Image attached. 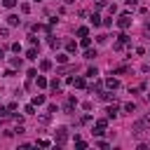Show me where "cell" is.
Masks as SVG:
<instances>
[{"label": "cell", "instance_id": "cell-33", "mask_svg": "<svg viewBox=\"0 0 150 150\" xmlns=\"http://www.w3.org/2000/svg\"><path fill=\"white\" fill-rule=\"evenodd\" d=\"M14 134H19V136H21V134H26V129H23V127H21V124H19V127H16V129H14Z\"/></svg>", "mask_w": 150, "mask_h": 150}, {"label": "cell", "instance_id": "cell-23", "mask_svg": "<svg viewBox=\"0 0 150 150\" xmlns=\"http://www.w3.org/2000/svg\"><path fill=\"white\" fill-rule=\"evenodd\" d=\"M49 87H52V89H54V91H59V87H61V82H59V80H56V77H54V80H52V82H49Z\"/></svg>", "mask_w": 150, "mask_h": 150}, {"label": "cell", "instance_id": "cell-18", "mask_svg": "<svg viewBox=\"0 0 150 150\" xmlns=\"http://www.w3.org/2000/svg\"><path fill=\"white\" fill-rule=\"evenodd\" d=\"M80 45H82V47H89V45H91V38H89V35L80 38Z\"/></svg>", "mask_w": 150, "mask_h": 150}, {"label": "cell", "instance_id": "cell-10", "mask_svg": "<svg viewBox=\"0 0 150 150\" xmlns=\"http://www.w3.org/2000/svg\"><path fill=\"white\" fill-rule=\"evenodd\" d=\"M38 87H40V89L49 87V82H47V77H45V75H38Z\"/></svg>", "mask_w": 150, "mask_h": 150}, {"label": "cell", "instance_id": "cell-35", "mask_svg": "<svg viewBox=\"0 0 150 150\" xmlns=\"http://www.w3.org/2000/svg\"><path fill=\"white\" fill-rule=\"evenodd\" d=\"M105 2H108V0H96V5H98V7H103Z\"/></svg>", "mask_w": 150, "mask_h": 150}, {"label": "cell", "instance_id": "cell-14", "mask_svg": "<svg viewBox=\"0 0 150 150\" xmlns=\"http://www.w3.org/2000/svg\"><path fill=\"white\" fill-rule=\"evenodd\" d=\"M66 49H68L70 54H73V52H77V45H75V40H68V42H66Z\"/></svg>", "mask_w": 150, "mask_h": 150}, {"label": "cell", "instance_id": "cell-7", "mask_svg": "<svg viewBox=\"0 0 150 150\" xmlns=\"http://www.w3.org/2000/svg\"><path fill=\"white\" fill-rule=\"evenodd\" d=\"M105 87H108V89H112V91H115V89H117V87H120V80H117V77H108V80H105Z\"/></svg>", "mask_w": 150, "mask_h": 150}, {"label": "cell", "instance_id": "cell-30", "mask_svg": "<svg viewBox=\"0 0 150 150\" xmlns=\"http://www.w3.org/2000/svg\"><path fill=\"white\" fill-rule=\"evenodd\" d=\"M38 145H40V148H49V141H45V138H40V141H38Z\"/></svg>", "mask_w": 150, "mask_h": 150}, {"label": "cell", "instance_id": "cell-29", "mask_svg": "<svg viewBox=\"0 0 150 150\" xmlns=\"http://www.w3.org/2000/svg\"><path fill=\"white\" fill-rule=\"evenodd\" d=\"M9 63H12V68H19V66H21V59H12Z\"/></svg>", "mask_w": 150, "mask_h": 150}, {"label": "cell", "instance_id": "cell-9", "mask_svg": "<svg viewBox=\"0 0 150 150\" xmlns=\"http://www.w3.org/2000/svg\"><path fill=\"white\" fill-rule=\"evenodd\" d=\"M105 112H108V120H115V117H117V112H120V108H117V105H110Z\"/></svg>", "mask_w": 150, "mask_h": 150}, {"label": "cell", "instance_id": "cell-25", "mask_svg": "<svg viewBox=\"0 0 150 150\" xmlns=\"http://www.w3.org/2000/svg\"><path fill=\"white\" fill-rule=\"evenodd\" d=\"M89 89H91V91H101V89H103V84H101V82H94Z\"/></svg>", "mask_w": 150, "mask_h": 150}, {"label": "cell", "instance_id": "cell-38", "mask_svg": "<svg viewBox=\"0 0 150 150\" xmlns=\"http://www.w3.org/2000/svg\"><path fill=\"white\" fill-rule=\"evenodd\" d=\"M66 2H73V0H66Z\"/></svg>", "mask_w": 150, "mask_h": 150}, {"label": "cell", "instance_id": "cell-6", "mask_svg": "<svg viewBox=\"0 0 150 150\" xmlns=\"http://www.w3.org/2000/svg\"><path fill=\"white\" fill-rule=\"evenodd\" d=\"M68 84H73V87H77V89H82V87H84V77H68Z\"/></svg>", "mask_w": 150, "mask_h": 150}, {"label": "cell", "instance_id": "cell-24", "mask_svg": "<svg viewBox=\"0 0 150 150\" xmlns=\"http://www.w3.org/2000/svg\"><path fill=\"white\" fill-rule=\"evenodd\" d=\"M124 110H127V112H129V115H131V112H134V110H136V103H131V101H129V103H127V105H124Z\"/></svg>", "mask_w": 150, "mask_h": 150}, {"label": "cell", "instance_id": "cell-12", "mask_svg": "<svg viewBox=\"0 0 150 150\" xmlns=\"http://www.w3.org/2000/svg\"><path fill=\"white\" fill-rule=\"evenodd\" d=\"M7 23H9V26H19V16H16V14H9V16H7Z\"/></svg>", "mask_w": 150, "mask_h": 150}, {"label": "cell", "instance_id": "cell-13", "mask_svg": "<svg viewBox=\"0 0 150 150\" xmlns=\"http://www.w3.org/2000/svg\"><path fill=\"white\" fill-rule=\"evenodd\" d=\"M89 21H91V23H94V26H101V23H103V21H101V16H98V14H96V12H94V14H91V16H89Z\"/></svg>", "mask_w": 150, "mask_h": 150}, {"label": "cell", "instance_id": "cell-27", "mask_svg": "<svg viewBox=\"0 0 150 150\" xmlns=\"http://www.w3.org/2000/svg\"><path fill=\"white\" fill-rule=\"evenodd\" d=\"M2 5H5V7H7V9H12V7H14V5H16V0H2Z\"/></svg>", "mask_w": 150, "mask_h": 150}, {"label": "cell", "instance_id": "cell-11", "mask_svg": "<svg viewBox=\"0 0 150 150\" xmlns=\"http://www.w3.org/2000/svg\"><path fill=\"white\" fill-rule=\"evenodd\" d=\"M98 96H101L103 101H115V94H112V91H101Z\"/></svg>", "mask_w": 150, "mask_h": 150}, {"label": "cell", "instance_id": "cell-21", "mask_svg": "<svg viewBox=\"0 0 150 150\" xmlns=\"http://www.w3.org/2000/svg\"><path fill=\"white\" fill-rule=\"evenodd\" d=\"M56 61L59 63H68V54H56Z\"/></svg>", "mask_w": 150, "mask_h": 150}, {"label": "cell", "instance_id": "cell-37", "mask_svg": "<svg viewBox=\"0 0 150 150\" xmlns=\"http://www.w3.org/2000/svg\"><path fill=\"white\" fill-rule=\"evenodd\" d=\"M2 56H5V52H2V49H0V59H2Z\"/></svg>", "mask_w": 150, "mask_h": 150}, {"label": "cell", "instance_id": "cell-8", "mask_svg": "<svg viewBox=\"0 0 150 150\" xmlns=\"http://www.w3.org/2000/svg\"><path fill=\"white\" fill-rule=\"evenodd\" d=\"M75 103H77V101H75V96H68V101H66V105H63V110H66V112H70V110L75 108Z\"/></svg>", "mask_w": 150, "mask_h": 150}, {"label": "cell", "instance_id": "cell-17", "mask_svg": "<svg viewBox=\"0 0 150 150\" xmlns=\"http://www.w3.org/2000/svg\"><path fill=\"white\" fill-rule=\"evenodd\" d=\"M42 103H45V96H42V94L33 96V105H42Z\"/></svg>", "mask_w": 150, "mask_h": 150}, {"label": "cell", "instance_id": "cell-22", "mask_svg": "<svg viewBox=\"0 0 150 150\" xmlns=\"http://www.w3.org/2000/svg\"><path fill=\"white\" fill-rule=\"evenodd\" d=\"M127 70H129L127 66H120V68H115V70H112V75H122V73H127Z\"/></svg>", "mask_w": 150, "mask_h": 150}, {"label": "cell", "instance_id": "cell-2", "mask_svg": "<svg viewBox=\"0 0 150 150\" xmlns=\"http://www.w3.org/2000/svg\"><path fill=\"white\" fill-rule=\"evenodd\" d=\"M54 141H56V145L61 148V145L68 141V129H66V127H59V129L54 131Z\"/></svg>", "mask_w": 150, "mask_h": 150}, {"label": "cell", "instance_id": "cell-19", "mask_svg": "<svg viewBox=\"0 0 150 150\" xmlns=\"http://www.w3.org/2000/svg\"><path fill=\"white\" fill-rule=\"evenodd\" d=\"M26 56H28V59H38V49H35V47H30V49L26 52Z\"/></svg>", "mask_w": 150, "mask_h": 150}, {"label": "cell", "instance_id": "cell-28", "mask_svg": "<svg viewBox=\"0 0 150 150\" xmlns=\"http://www.w3.org/2000/svg\"><path fill=\"white\" fill-rule=\"evenodd\" d=\"M87 75H89V77H96L98 70H96V68H87Z\"/></svg>", "mask_w": 150, "mask_h": 150}, {"label": "cell", "instance_id": "cell-34", "mask_svg": "<svg viewBox=\"0 0 150 150\" xmlns=\"http://www.w3.org/2000/svg\"><path fill=\"white\" fill-rule=\"evenodd\" d=\"M127 5H129V7H136V5H138V0H127Z\"/></svg>", "mask_w": 150, "mask_h": 150}, {"label": "cell", "instance_id": "cell-39", "mask_svg": "<svg viewBox=\"0 0 150 150\" xmlns=\"http://www.w3.org/2000/svg\"><path fill=\"white\" fill-rule=\"evenodd\" d=\"M148 101H150V94H148Z\"/></svg>", "mask_w": 150, "mask_h": 150}, {"label": "cell", "instance_id": "cell-4", "mask_svg": "<svg viewBox=\"0 0 150 150\" xmlns=\"http://www.w3.org/2000/svg\"><path fill=\"white\" fill-rule=\"evenodd\" d=\"M105 124H108V120H98L96 127H94V136H103L105 134Z\"/></svg>", "mask_w": 150, "mask_h": 150}, {"label": "cell", "instance_id": "cell-40", "mask_svg": "<svg viewBox=\"0 0 150 150\" xmlns=\"http://www.w3.org/2000/svg\"><path fill=\"white\" fill-rule=\"evenodd\" d=\"M38 2H40V0H38Z\"/></svg>", "mask_w": 150, "mask_h": 150}, {"label": "cell", "instance_id": "cell-1", "mask_svg": "<svg viewBox=\"0 0 150 150\" xmlns=\"http://www.w3.org/2000/svg\"><path fill=\"white\" fill-rule=\"evenodd\" d=\"M143 131H150V115L141 117V120L134 122V127H131V134H134V136H141Z\"/></svg>", "mask_w": 150, "mask_h": 150}, {"label": "cell", "instance_id": "cell-15", "mask_svg": "<svg viewBox=\"0 0 150 150\" xmlns=\"http://www.w3.org/2000/svg\"><path fill=\"white\" fill-rule=\"evenodd\" d=\"M84 35H89V28L87 26H80L77 28V38H84Z\"/></svg>", "mask_w": 150, "mask_h": 150}, {"label": "cell", "instance_id": "cell-26", "mask_svg": "<svg viewBox=\"0 0 150 150\" xmlns=\"http://www.w3.org/2000/svg\"><path fill=\"white\" fill-rule=\"evenodd\" d=\"M23 112H26V115H33V112H35V105H33V103H30V105H26V108H23Z\"/></svg>", "mask_w": 150, "mask_h": 150}, {"label": "cell", "instance_id": "cell-32", "mask_svg": "<svg viewBox=\"0 0 150 150\" xmlns=\"http://www.w3.org/2000/svg\"><path fill=\"white\" fill-rule=\"evenodd\" d=\"M12 52H16V54H19V52H21V45H19V42H14V45H12Z\"/></svg>", "mask_w": 150, "mask_h": 150}, {"label": "cell", "instance_id": "cell-16", "mask_svg": "<svg viewBox=\"0 0 150 150\" xmlns=\"http://www.w3.org/2000/svg\"><path fill=\"white\" fill-rule=\"evenodd\" d=\"M49 68H52V61H47V59H45V61H40V70H45V73H47Z\"/></svg>", "mask_w": 150, "mask_h": 150}, {"label": "cell", "instance_id": "cell-31", "mask_svg": "<svg viewBox=\"0 0 150 150\" xmlns=\"http://www.w3.org/2000/svg\"><path fill=\"white\" fill-rule=\"evenodd\" d=\"M21 12H23V14H28V12H30V5H26V2H23V5H21Z\"/></svg>", "mask_w": 150, "mask_h": 150}, {"label": "cell", "instance_id": "cell-36", "mask_svg": "<svg viewBox=\"0 0 150 150\" xmlns=\"http://www.w3.org/2000/svg\"><path fill=\"white\" fill-rule=\"evenodd\" d=\"M143 30H145V33L150 35V23H145V28H143Z\"/></svg>", "mask_w": 150, "mask_h": 150}, {"label": "cell", "instance_id": "cell-20", "mask_svg": "<svg viewBox=\"0 0 150 150\" xmlns=\"http://www.w3.org/2000/svg\"><path fill=\"white\" fill-rule=\"evenodd\" d=\"M94 56H98V54H96V49H89V47H87V52H84V59H94Z\"/></svg>", "mask_w": 150, "mask_h": 150}, {"label": "cell", "instance_id": "cell-3", "mask_svg": "<svg viewBox=\"0 0 150 150\" xmlns=\"http://www.w3.org/2000/svg\"><path fill=\"white\" fill-rule=\"evenodd\" d=\"M117 26H120V28H129V26H131V14H120Z\"/></svg>", "mask_w": 150, "mask_h": 150}, {"label": "cell", "instance_id": "cell-5", "mask_svg": "<svg viewBox=\"0 0 150 150\" xmlns=\"http://www.w3.org/2000/svg\"><path fill=\"white\" fill-rule=\"evenodd\" d=\"M127 45H129V35H124V33H122V35H117V42H115V49H124Z\"/></svg>", "mask_w": 150, "mask_h": 150}]
</instances>
